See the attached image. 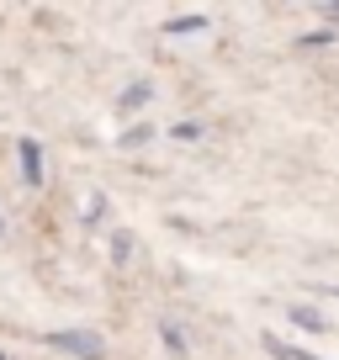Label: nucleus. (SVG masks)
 <instances>
[{
    "label": "nucleus",
    "mask_w": 339,
    "mask_h": 360,
    "mask_svg": "<svg viewBox=\"0 0 339 360\" xmlns=\"http://www.w3.org/2000/svg\"><path fill=\"white\" fill-rule=\"evenodd\" d=\"M53 345H58V349H75V355H91V360H101V345H96L91 334H53Z\"/></svg>",
    "instance_id": "obj_1"
},
{
    "label": "nucleus",
    "mask_w": 339,
    "mask_h": 360,
    "mask_svg": "<svg viewBox=\"0 0 339 360\" xmlns=\"http://www.w3.org/2000/svg\"><path fill=\"white\" fill-rule=\"evenodd\" d=\"M22 165H27V186H37L43 180V154H37L32 138H22Z\"/></svg>",
    "instance_id": "obj_2"
},
{
    "label": "nucleus",
    "mask_w": 339,
    "mask_h": 360,
    "mask_svg": "<svg viewBox=\"0 0 339 360\" xmlns=\"http://www.w3.org/2000/svg\"><path fill=\"white\" fill-rule=\"evenodd\" d=\"M265 349H271L276 360H318V355H307V349H297V345H286V339H265Z\"/></svg>",
    "instance_id": "obj_3"
},
{
    "label": "nucleus",
    "mask_w": 339,
    "mask_h": 360,
    "mask_svg": "<svg viewBox=\"0 0 339 360\" xmlns=\"http://www.w3.org/2000/svg\"><path fill=\"white\" fill-rule=\"evenodd\" d=\"M286 313H292V318H297V323H302V328H324V318H318L313 307H297V302H292V307H286Z\"/></svg>",
    "instance_id": "obj_4"
},
{
    "label": "nucleus",
    "mask_w": 339,
    "mask_h": 360,
    "mask_svg": "<svg viewBox=\"0 0 339 360\" xmlns=\"http://www.w3.org/2000/svg\"><path fill=\"white\" fill-rule=\"evenodd\" d=\"M0 360H6V355H0Z\"/></svg>",
    "instance_id": "obj_5"
},
{
    "label": "nucleus",
    "mask_w": 339,
    "mask_h": 360,
    "mask_svg": "<svg viewBox=\"0 0 339 360\" xmlns=\"http://www.w3.org/2000/svg\"><path fill=\"white\" fill-rule=\"evenodd\" d=\"M334 16H339V11H334Z\"/></svg>",
    "instance_id": "obj_6"
}]
</instances>
